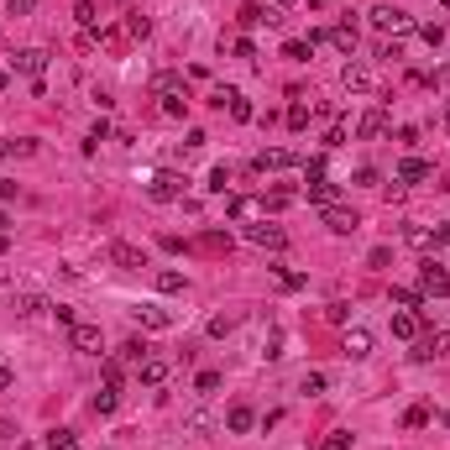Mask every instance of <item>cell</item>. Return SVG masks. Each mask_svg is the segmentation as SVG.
I'll return each instance as SVG.
<instances>
[{
	"label": "cell",
	"instance_id": "obj_12",
	"mask_svg": "<svg viewBox=\"0 0 450 450\" xmlns=\"http://www.w3.org/2000/svg\"><path fill=\"white\" fill-rule=\"evenodd\" d=\"M246 241H251V246H267V251H283L288 246V231H283V225H251Z\"/></svg>",
	"mask_w": 450,
	"mask_h": 450
},
{
	"label": "cell",
	"instance_id": "obj_39",
	"mask_svg": "<svg viewBox=\"0 0 450 450\" xmlns=\"http://www.w3.org/2000/svg\"><path fill=\"white\" fill-rule=\"evenodd\" d=\"M419 37H424L429 48H440V42H445V26H440V21H429V26H419Z\"/></svg>",
	"mask_w": 450,
	"mask_h": 450
},
{
	"label": "cell",
	"instance_id": "obj_30",
	"mask_svg": "<svg viewBox=\"0 0 450 450\" xmlns=\"http://www.w3.org/2000/svg\"><path fill=\"white\" fill-rule=\"evenodd\" d=\"M120 356H126V361H136V367H142L147 356H152V345H147V341H126V345H120Z\"/></svg>",
	"mask_w": 450,
	"mask_h": 450
},
{
	"label": "cell",
	"instance_id": "obj_52",
	"mask_svg": "<svg viewBox=\"0 0 450 450\" xmlns=\"http://www.w3.org/2000/svg\"><path fill=\"white\" fill-rule=\"evenodd\" d=\"M435 246H450V225H435Z\"/></svg>",
	"mask_w": 450,
	"mask_h": 450
},
{
	"label": "cell",
	"instance_id": "obj_49",
	"mask_svg": "<svg viewBox=\"0 0 450 450\" xmlns=\"http://www.w3.org/2000/svg\"><path fill=\"white\" fill-rule=\"evenodd\" d=\"M105 136H110V120H95V126H89V147L105 142Z\"/></svg>",
	"mask_w": 450,
	"mask_h": 450
},
{
	"label": "cell",
	"instance_id": "obj_54",
	"mask_svg": "<svg viewBox=\"0 0 450 450\" xmlns=\"http://www.w3.org/2000/svg\"><path fill=\"white\" fill-rule=\"evenodd\" d=\"M6 231H11V215H6V210H0V236H6Z\"/></svg>",
	"mask_w": 450,
	"mask_h": 450
},
{
	"label": "cell",
	"instance_id": "obj_4",
	"mask_svg": "<svg viewBox=\"0 0 450 450\" xmlns=\"http://www.w3.org/2000/svg\"><path fill=\"white\" fill-rule=\"evenodd\" d=\"M69 341H73V351H84V356H100V351H105V335H100V325H89V320L73 325Z\"/></svg>",
	"mask_w": 450,
	"mask_h": 450
},
{
	"label": "cell",
	"instance_id": "obj_18",
	"mask_svg": "<svg viewBox=\"0 0 450 450\" xmlns=\"http://www.w3.org/2000/svg\"><path fill=\"white\" fill-rule=\"evenodd\" d=\"M136 320H142L147 330H173V309H157V304H142V309H136Z\"/></svg>",
	"mask_w": 450,
	"mask_h": 450
},
{
	"label": "cell",
	"instance_id": "obj_50",
	"mask_svg": "<svg viewBox=\"0 0 450 450\" xmlns=\"http://www.w3.org/2000/svg\"><path fill=\"white\" fill-rule=\"evenodd\" d=\"M204 246H215V251H231V236H220V231H210V236H204Z\"/></svg>",
	"mask_w": 450,
	"mask_h": 450
},
{
	"label": "cell",
	"instance_id": "obj_29",
	"mask_svg": "<svg viewBox=\"0 0 450 450\" xmlns=\"http://www.w3.org/2000/svg\"><path fill=\"white\" fill-rule=\"evenodd\" d=\"M298 388H304L309 398H320V393L330 388V377H325V372H304V382H298Z\"/></svg>",
	"mask_w": 450,
	"mask_h": 450
},
{
	"label": "cell",
	"instance_id": "obj_14",
	"mask_svg": "<svg viewBox=\"0 0 450 450\" xmlns=\"http://www.w3.org/2000/svg\"><path fill=\"white\" fill-rule=\"evenodd\" d=\"M356 136H361V142H377V136H388V110H367V116L356 120Z\"/></svg>",
	"mask_w": 450,
	"mask_h": 450
},
{
	"label": "cell",
	"instance_id": "obj_47",
	"mask_svg": "<svg viewBox=\"0 0 450 450\" xmlns=\"http://www.w3.org/2000/svg\"><path fill=\"white\" fill-rule=\"evenodd\" d=\"M6 11H11V16H26V11H37V0H6Z\"/></svg>",
	"mask_w": 450,
	"mask_h": 450
},
{
	"label": "cell",
	"instance_id": "obj_9",
	"mask_svg": "<svg viewBox=\"0 0 450 450\" xmlns=\"http://www.w3.org/2000/svg\"><path fill=\"white\" fill-rule=\"evenodd\" d=\"M298 157L288 152V147H267V152H257L251 157V168H257V173H283V168H294Z\"/></svg>",
	"mask_w": 450,
	"mask_h": 450
},
{
	"label": "cell",
	"instance_id": "obj_26",
	"mask_svg": "<svg viewBox=\"0 0 450 450\" xmlns=\"http://www.w3.org/2000/svg\"><path fill=\"white\" fill-rule=\"evenodd\" d=\"M73 21H79L84 32H89V26L100 21V6H95V0H79V6H73Z\"/></svg>",
	"mask_w": 450,
	"mask_h": 450
},
{
	"label": "cell",
	"instance_id": "obj_21",
	"mask_svg": "<svg viewBox=\"0 0 450 450\" xmlns=\"http://www.w3.org/2000/svg\"><path fill=\"white\" fill-rule=\"evenodd\" d=\"M257 215H267V204H262V199H251V194L231 199V220H257Z\"/></svg>",
	"mask_w": 450,
	"mask_h": 450
},
{
	"label": "cell",
	"instance_id": "obj_25",
	"mask_svg": "<svg viewBox=\"0 0 450 450\" xmlns=\"http://www.w3.org/2000/svg\"><path fill=\"white\" fill-rule=\"evenodd\" d=\"M309 199L314 204H335V183L330 178H309Z\"/></svg>",
	"mask_w": 450,
	"mask_h": 450
},
{
	"label": "cell",
	"instance_id": "obj_3",
	"mask_svg": "<svg viewBox=\"0 0 450 450\" xmlns=\"http://www.w3.org/2000/svg\"><path fill=\"white\" fill-rule=\"evenodd\" d=\"M419 294H429V298H450V267H440V262H424V267H419Z\"/></svg>",
	"mask_w": 450,
	"mask_h": 450
},
{
	"label": "cell",
	"instance_id": "obj_10",
	"mask_svg": "<svg viewBox=\"0 0 450 450\" xmlns=\"http://www.w3.org/2000/svg\"><path fill=\"white\" fill-rule=\"evenodd\" d=\"M147 194H152L157 204H173V199H183V178L178 173H157L152 183H147Z\"/></svg>",
	"mask_w": 450,
	"mask_h": 450
},
{
	"label": "cell",
	"instance_id": "obj_41",
	"mask_svg": "<svg viewBox=\"0 0 450 450\" xmlns=\"http://www.w3.org/2000/svg\"><path fill=\"white\" fill-rule=\"evenodd\" d=\"M408 241H414V246H435V231H424V225H408Z\"/></svg>",
	"mask_w": 450,
	"mask_h": 450
},
{
	"label": "cell",
	"instance_id": "obj_6",
	"mask_svg": "<svg viewBox=\"0 0 450 450\" xmlns=\"http://www.w3.org/2000/svg\"><path fill=\"white\" fill-rule=\"evenodd\" d=\"M320 220L330 225L335 236H351L356 225H361V220H356V210H345V204H320Z\"/></svg>",
	"mask_w": 450,
	"mask_h": 450
},
{
	"label": "cell",
	"instance_id": "obj_45",
	"mask_svg": "<svg viewBox=\"0 0 450 450\" xmlns=\"http://www.w3.org/2000/svg\"><path fill=\"white\" fill-rule=\"evenodd\" d=\"M225 183H231V173H225V168H215V173H210V183H204V189H210V194H225Z\"/></svg>",
	"mask_w": 450,
	"mask_h": 450
},
{
	"label": "cell",
	"instance_id": "obj_35",
	"mask_svg": "<svg viewBox=\"0 0 450 450\" xmlns=\"http://www.w3.org/2000/svg\"><path fill=\"white\" fill-rule=\"evenodd\" d=\"M220 372H199V377H194V393H220Z\"/></svg>",
	"mask_w": 450,
	"mask_h": 450
},
{
	"label": "cell",
	"instance_id": "obj_42",
	"mask_svg": "<svg viewBox=\"0 0 450 450\" xmlns=\"http://www.w3.org/2000/svg\"><path fill=\"white\" fill-rule=\"evenodd\" d=\"M100 42H105V48H120V42H126V26H105V32H100Z\"/></svg>",
	"mask_w": 450,
	"mask_h": 450
},
{
	"label": "cell",
	"instance_id": "obj_24",
	"mask_svg": "<svg viewBox=\"0 0 450 450\" xmlns=\"http://www.w3.org/2000/svg\"><path fill=\"white\" fill-rule=\"evenodd\" d=\"M157 288H163V294H183V288H189V278L178 273V267H163V273H157Z\"/></svg>",
	"mask_w": 450,
	"mask_h": 450
},
{
	"label": "cell",
	"instance_id": "obj_27",
	"mask_svg": "<svg viewBox=\"0 0 450 450\" xmlns=\"http://www.w3.org/2000/svg\"><path fill=\"white\" fill-rule=\"evenodd\" d=\"M116 403H120V393H116V388L105 382V388L95 393V414H116Z\"/></svg>",
	"mask_w": 450,
	"mask_h": 450
},
{
	"label": "cell",
	"instance_id": "obj_15",
	"mask_svg": "<svg viewBox=\"0 0 450 450\" xmlns=\"http://www.w3.org/2000/svg\"><path fill=\"white\" fill-rule=\"evenodd\" d=\"M136 372H142V382H147V388H163V382L173 377V361H163V356H147V361H142Z\"/></svg>",
	"mask_w": 450,
	"mask_h": 450
},
{
	"label": "cell",
	"instance_id": "obj_16",
	"mask_svg": "<svg viewBox=\"0 0 450 450\" xmlns=\"http://www.w3.org/2000/svg\"><path fill=\"white\" fill-rule=\"evenodd\" d=\"M278 21H283V16L267 11L262 0H246V6H241V26H278Z\"/></svg>",
	"mask_w": 450,
	"mask_h": 450
},
{
	"label": "cell",
	"instance_id": "obj_11",
	"mask_svg": "<svg viewBox=\"0 0 450 450\" xmlns=\"http://www.w3.org/2000/svg\"><path fill=\"white\" fill-rule=\"evenodd\" d=\"M393 335H398V341H419V335H424V314H419V309H398V314H393Z\"/></svg>",
	"mask_w": 450,
	"mask_h": 450
},
{
	"label": "cell",
	"instance_id": "obj_2",
	"mask_svg": "<svg viewBox=\"0 0 450 450\" xmlns=\"http://www.w3.org/2000/svg\"><path fill=\"white\" fill-rule=\"evenodd\" d=\"M372 26H377L382 37H408L414 32V16L398 11V6H377V11H372Z\"/></svg>",
	"mask_w": 450,
	"mask_h": 450
},
{
	"label": "cell",
	"instance_id": "obj_20",
	"mask_svg": "<svg viewBox=\"0 0 450 450\" xmlns=\"http://www.w3.org/2000/svg\"><path fill=\"white\" fill-rule=\"evenodd\" d=\"M11 309L21 314V320H32V314H42V309H53V304L42 294H11Z\"/></svg>",
	"mask_w": 450,
	"mask_h": 450
},
{
	"label": "cell",
	"instance_id": "obj_5",
	"mask_svg": "<svg viewBox=\"0 0 450 450\" xmlns=\"http://www.w3.org/2000/svg\"><path fill=\"white\" fill-rule=\"evenodd\" d=\"M11 69L16 73H26V79H42V73H48V53H42V48H21V53H16V58H11Z\"/></svg>",
	"mask_w": 450,
	"mask_h": 450
},
{
	"label": "cell",
	"instance_id": "obj_37",
	"mask_svg": "<svg viewBox=\"0 0 450 450\" xmlns=\"http://www.w3.org/2000/svg\"><path fill=\"white\" fill-rule=\"evenodd\" d=\"M309 126V105H288V131H304Z\"/></svg>",
	"mask_w": 450,
	"mask_h": 450
},
{
	"label": "cell",
	"instance_id": "obj_36",
	"mask_svg": "<svg viewBox=\"0 0 450 450\" xmlns=\"http://www.w3.org/2000/svg\"><path fill=\"white\" fill-rule=\"evenodd\" d=\"M100 372H105V382H110V388H120V377H126V367H120L116 356H105V367H100Z\"/></svg>",
	"mask_w": 450,
	"mask_h": 450
},
{
	"label": "cell",
	"instance_id": "obj_48",
	"mask_svg": "<svg viewBox=\"0 0 450 450\" xmlns=\"http://www.w3.org/2000/svg\"><path fill=\"white\" fill-rule=\"evenodd\" d=\"M231 53H236V58H257V48H251L246 37H236V42H231Z\"/></svg>",
	"mask_w": 450,
	"mask_h": 450
},
{
	"label": "cell",
	"instance_id": "obj_44",
	"mask_svg": "<svg viewBox=\"0 0 450 450\" xmlns=\"http://www.w3.org/2000/svg\"><path fill=\"white\" fill-rule=\"evenodd\" d=\"M53 320H58L63 330H73V325H79V320H73V309H69V304H53Z\"/></svg>",
	"mask_w": 450,
	"mask_h": 450
},
{
	"label": "cell",
	"instance_id": "obj_58",
	"mask_svg": "<svg viewBox=\"0 0 450 450\" xmlns=\"http://www.w3.org/2000/svg\"><path fill=\"white\" fill-rule=\"evenodd\" d=\"M0 89H6V73H0Z\"/></svg>",
	"mask_w": 450,
	"mask_h": 450
},
{
	"label": "cell",
	"instance_id": "obj_19",
	"mask_svg": "<svg viewBox=\"0 0 450 450\" xmlns=\"http://www.w3.org/2000/svg\"><path fill=\"white\" fill-rule=\"evenodd\" d=\"M429 173H435V168H429L424 157H403L398 163V183H424Z\"/></svg>",
	"mask_w": 450,
	"mask_h": 450
},
{
	"label": "cell",
	"instance_id": "obj_32",
	"mask_svg": "<svg viewBox=\"0 0 450 450\" xmlns=\"http://www.w3.org/2000/svg\"><path fill=\"white\" fill-rule=\"evenodd\" d=\"M309 53H314V48H309V37H294V42H283V58H294V63H304Z\"/></svg>",
	"mask_w": 450,
	"mask_h": 450
},
{
	"label": "cell",
	"instance_id": "obj_53",
	"mask_svg": "<svg viewBox=\"0 0 450 450\" xmlns=\"http://www.w3.org/2000/svg\"><path fill=\"white\" fill-rule=\"evenodd\" d=\"M0 199H16V183H11V178H0Z\"/></svg>",
	"mask_w": 450,
	"mask_h": 450
},
{
	"label": "cell",
	"instance_id": "obj_13",
	"mask_svg": "<svg viewBox=\"0 0 450 450\" xmlns=\"http://www.w3.org/2000/svg\"><path fill=\"white\" fill-rule=\"evenodd\" d=\"M341 84H345V89H351V95H367V89H372V69H367V63H345V69H341Z\"/></svg>",
	"mask_w": 450,
	"mask_h": 450
},
{
	"label": "cell",
	"instance_id": "obj_34",
	"mask_svg": "<svg viewBox=\"0 0 450 450\" xmlns=\"http://www.w3.org/2000/svg\"><path fill=\"white\" fill-rule=\"evenodd\" d=\"M294 199H298L294 189H273V194H267V199H262V204H267V210H288V204H294Z\"/></svg>",
	"mask_w": 450,
	"mask_h": 450
},
{
	"label": "cell",
	"instance_id": "obj_7",
	"mask_svg": "<svg viewBox=\"0 0 450 450\" xmlns=\"http://www.w3.org/2000/svg\"><path fill=\"white\" fill-rule=\"evenodd\" d=\"M445 351H450V330H429V335L414 341V361H435V356H445Z\"/></svg>",
	"mask_w": 450,
	"mask_h": 450
},
{
	"label": "cell",
	"instance_id": "obj_38",
	"mask_svg": "<svg viewBox=\"0 0 450 450\" xmlns=\"http://www.w3.org/2000/svg\"><path fill=\"white\" fill-rule=\"evenodd\" d=\"M320 450H351V435H345V429H335V435L320 440Z\"/></svg>",
	"mask_w": 450,
	"mask_h": 450
},
{
	"label": "cell",
	"instance_id": "obj_8",
	"mask_svg": "<svg viewBox=\"0 0 450 450\" xmlns=\"http://www.w3.org/2000/svg\"><path fill=\"white\" fill-rule=\"evenodd\" d=\"M110 262H116V267H126V273H142V267H147V251L131 246V241H110Z\"/></svg>",
	"mask_w": 450,
	"mask_h": 450
},
{
	"label": "cell",
	"instance_id": "obj_57",
	"mask_svg": "<svg viewBox=\"0 0 450 450\" xmlns=\"http://www.w3.org/2000/svg\"><path fill=\"white\" fill-rule=\"evenodd\" d=\"M58 450H79V445H73V440H69V445H58Z\"/></svg>",
	"mask_w": 450,
	"mask_h": 450
},
{
	"label": "cell",
	"instance_id": "obj_28",
	"mask_svg": "<svg viewBox=\"0 0 450 450\" xmlns=\"http://www.w3.org/2000/svg\"><path fill=\"white\" fill-rule=\"evenodd\" d=\"M32 152H37L32 136H21V142H0V157H32Z\"/></svg>",
	"mask_w": 450,
	"mask_h": 450
},
{
	"label": "cell",
	"instance_id": "obj_17",
	"mask_svg": "<svg viewBox=\"0 0 450 450\" xmlns=\"http://www.w3.org/2000/svg\"><path fill=\"white\" fill-rule=\"evenodd\" d=\"M251 424H257V408H251V403H231V414H225V429H231V435H246Z\"/></svg>",
	"mask_w": 450,
	"mask_h": 450
},
{
	"label": "cell",
	"instance_id": "obj_22",
	"mask_svg": "<svg viewBox=\"0 0 450 450\" xmlns=\"http://www.w3.org/2000/svg\"><path fill=\"white\" fill-rule=\"evenodd\" d=\"M345 356H351V361L372 356V335H367V330H345Z\"/></svg>",
	"mask_w": 450,
	"mask_h": 450
},
{
	"label": "cell",
	"instance_id": "obj_61",
	"mask_svg": "<svg viewBox=\"0 0 450 450\" xmlns=\"http://www.w3.org/2000/svg\"><path fill=\"white\" fill-rule=\"evenodd\" d=\"M445 11H450V0H445Z\"/></svg>",
	"mask_w": 450,
	"mask_h": 450
},
{
	"label": "cell",
	"instance_id": "obj_43",
	"mask_svg": "<svg viewBox=\"0 0 450 450\" xmlns=\"http://www.w3.org/2000/svg\"><path fill=\"white\" fill-rule=\"evenodd\" d=\"M345 314H351V304H341V298H335V304L325 309V320H330V325H345Z\"/></svg>",
	"mask_w": 450,
	"mask_h": 450
},
{
	"label": "cell",
	"instance_id": "obj_51",
	"mask_svg": "<svg viewBox=\"0 0 450 450\" xmlns=\"http://www.w3.org/2000/svg\"><path fill=\"white\" fill-rule=\"evenodd\" d=\"M11 382H16V372H11V367H0V393H11Z\"/></svg>",
	"mask_w": 450,
	"mask_h": 450
},
{
	"label": "cell",
	"instance_id": "obj_55",
	"mask_svg": "<svg viewBox=\"0 0 450 450\" xmlns=\"http://www.w3.org/2000/svg\"><path fill=\"white\" fill-rule=\"evenodd\" d=\"M440 120H445V131H450V105H445V110H440Z\"/></svg>",
	"mask_w": 450,
	"mask_h": 450
},
{
	"label": "cell",
	"instance_id": "obj_60",
	"mask_svg": "<svg viewBox=\"0 0 450 450\" xmlns=\"http://www.w3.org/2000/svg\"><path fill=\"white\" fill-rule=\"evenodd\" d=\"M445 424H450V408H445Z\"/></svg>",
	"mask_w": 450,
	"mask_h": 450
},
{
	"label": "cell",
	"instance_id": "obj_46",
	"mask_svg": "<svg viewBox=\"0 0 450 450\" xmlns=\"http://www.w3.org/2000/svg\"><path fill=\"white\" fill-rule=\"evenodd\" d=\"M231 330H236V320H231V314H215V320H210V335H231Z\"/></svg>",
	"mask_w": 450,
	"mask_h": 450
},
{
	"label": "cell",
	"instance_id": "obj_31",
	"mask_svg": "<svg viewBox=\"0 0 450 450\" xmlns=\"http://www.w3.org/2000/svg\"><path fill=\"white\" fill-rule=\"evenodd\" d=\"M419 298H424L419 288H398V283H393V304H398V309H419Z\"/></svg>",
	"mask_w": 450,
	"mask_h": 450
},
{
	"label": "cell",
	"instance_id": "obj_59",
	"mask_svg": "<svg viewBox=\"0 0 450 450\" xmlns=\"http://www.w3.org/2000/svg\"><path fill=\"white\" fill-rule=\"evenodd\" d=\"M278 6H294V0H278Z\"/></svg>",
	"mask_w": 450,
	"mask_h": 450
},
{
	"label": "cell",
	"instance_id": "obj_23",
	"mask_svg": "<svg viewBox=\"0 0 450 450\" xmlns=\"http://www.w3.org/2000/svg\"><path fill=\"white\" fill-rule=\"evenodd\" d=\"M330 42H335V48L345 53V58H351V53H356V42H361V37H356V26H330Z\"/></svg>",
	"mask_w": 450,
	"mask_h": 450
},
{
	"label": "cell",
	"instance_id": "obj_56",
	"mask_svg": "<svg viewBox=\"0 0 450 450\" xmlns=\"http://www.w3.org/2000/svg\"><path fill=\"white\" fill-rule=\"evenodd\" d=\"M6 251H11V241H6V236H0V257H6Z\"/></svg>",
	"mask_w": 450,
	"mask_h": 450
},
{
	"label": "cell",
	"instance_id": "obj_1",
	"mask_svg": "<svg viewBox=\"0 0 450 450\" xmlns=\"http://www.w3.org/2000/svg\"><path fill=\"white\" fill-rule=\"evenodd\" d=\"M152 95L163 100L168 116H183V110H189V84L178 79V73H157V79H152Z\"/></svg>",
	"mask_w": 450,
	"mask_h": 450
},
{
	"label": "cell",
	"instance_id": "obj_40",
	"mask_svg": "<svg viewBox=\"0 0 450 450\" xmlns=\"http://www.w3.org/2000/svg\"><path fill=\"white\" fill-rule=\"evenodd\" d=\"M152 32V21H147V16H126V37H147Z\"/></svg>",
	"mask_w": 450,
	"mask_h": 450
},
{
	"label": "cell",
	"instance_id": "obj_33",
	"mask_svg": "<svg viewBox=\"0 0 450 450\" xmlns=\"http://www.w3.org/2000/svg\"><path fill=\"white\" fill-rule=\"evenodd\" d=\"M424 424H429V408H424V403H414V408L403 414V429H424Z\"/></svg>",
	"mask_w": 450,
	"mask_h": 450
}]
</instances>
